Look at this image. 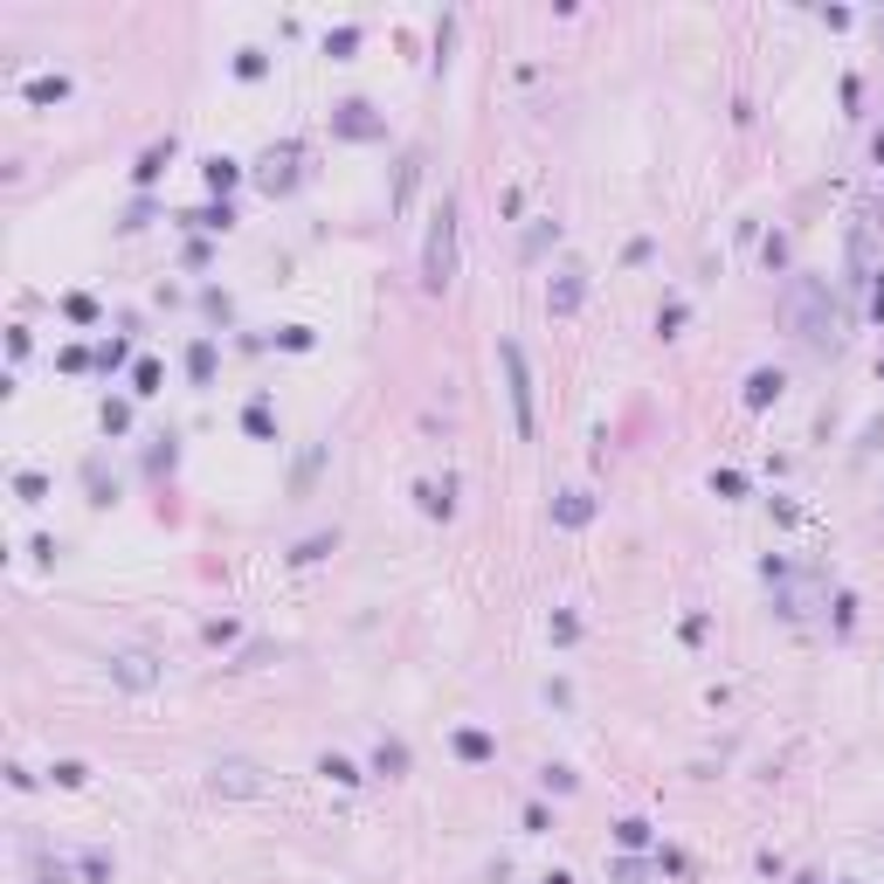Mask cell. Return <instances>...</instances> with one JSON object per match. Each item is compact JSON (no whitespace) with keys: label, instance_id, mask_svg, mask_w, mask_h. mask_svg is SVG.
Instances as JSON below:
<instances>
[{"label":"cell","instance_id":"obj_6","mask_svg":"<svg viewBox=\"0 0 884 884\" xmlns=\"http://www.w3.org/2000/svg\"><path fill=\"white\" fill-rule=\"evenodd\" d=\"M118 678H125V684H145L152 670H145V657H118Z\"/></svg>","mask_w":884,"mask_h":884},{"label":"cell","instance_id":"obj_1","mask_svg":"<svg viewBox=\"0 0 884 884\" xmlns=\"http://www.w3.org/2000/svg\"><path fill=\"white\" fill-rule=\"evenodd\" d=\"M450 277H456V215L442 207V215H435V228H429V283L442 291Z\"/></svg>","mask_w":884,"mask_h":884},{"label":"cell","instance_id":"obj_2","mask_svg":"<svg viewBox=\"0 0 884 884\" xmlns=\"http://www.w3.org/2000/svg\"><path fill=\"white\" fill-rule=\"evenodd\" d=\"M788 311H795V325H801V339H809V346H837L829 319H816V283H795V291H788Z\"/></svg>","mask_w":884,"mask_h":884},{"label":"cell","instance_id":"obj_3","mask_svg":"<svg viewBox=\"0 0 884 884\" xmlns=\"http://www.w3.org/2000/svg\"><path fill=\"white\" fill-rule=\"evenodd\" d=\"M505 374H511V408H518V429L532 435V380H526V353L505 346Z\"/></svg>","mask_w":884,"mask_h":884},{"label":"cell","instance_id":"obj_4","mask_svg":"<svg viewBox=\"0 0 884 884\" xmlns=\"http://www.w3.org/2000/svg\"><path fill=\"white\" fill-rule=\"evenodd\" d=\"M215 781H222L228 795H256V767H249V761H228V767H215Z\"/></svg>","mask_w":884,"mask_h":884},{"label":"cell","instance_id":"obj_5","mask_svg":"<svg viewBox=\"0 0 884 884\" xmlns=\"http://www.w3.org/2000/svg\"><path fill=\"white\" fill-rule=\"evenodd\" d=\"M581 304V270H567V283H560V298H553V311H574Z\"/></svg>","mask_w":884,"mask_h":884}]
</instances>
